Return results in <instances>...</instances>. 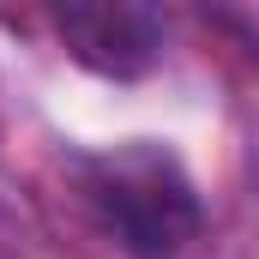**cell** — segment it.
I'll list each match as a JSON object with an SVG mask.
<instances>
[{
	"instance_id": "cell-1",
	"label": "cell",
	"mask_w": 259,
	"mask_h": 259,
	"mask_svg": "<svg viewBox=\"0 0 259 259\" xmlns=\"http://www.w3.org/2000/svg\"><path fill=\"white\" fill-rule=\"evenodd\" d=\"M78 187L97 223L133 259H187L193 241L205 235V205H199L193 175L181 169L175 151L151 139H127L115 151L84 157Z\"/></svg>"
},
{
	"instance_id": "cell-2",
	"label": "cell",
	"mask_w": 259,
	"mask_h": 259,
	"mask_svg": "<svg viewBox=\"0 0 259 259\" xmlns=\"http://www.w3.org/2000/svg\"><path fill=\"white\" fill-rule=\"evenodd\" d=\"M55 36L66 42V55L103 78H139L151 72L163 55V18L151 6H61L55 12Z\"/></svg>"
}]
</instances>
